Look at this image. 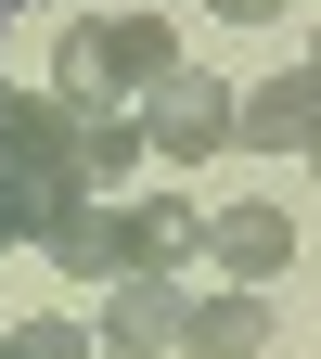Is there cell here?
Segmentation results:
<instances>
[{"label":"cell","mask_w":321,"mask_h":359,"mask_svg":"<svg viewBox=\"0 0 321 359\" xmlns=\"http://www.w3.org/2000/svg\"><path fill=\"white\" fill-rule=\"evenodd\" d=\"M116 244H129V283H180V257H206V205L129 193V205H116Z\"/></svg>","instance_id":"cell-4"},{"label":"cell","mask_w":321,"mask_h":359,"mask_svg":"<svg viewBox=\"0 0 321 359\" xmlns=\"http://www.w3.org/2000/svg\"><path fill=\"white\" fill-rule=\"evenodd\" d=\"M0 359H90V334H77V321H26Z\"/></svg>","instance_id":"cell-11"},{"label":"cell","mask_w":321,"mask_h":359,"mask_svg":"<svg viewBox=\"0 0 321 359\" xmlns=\"http://www.w3.org/2000/svg\"><path fill=\"white\" fill-rule=\"evenodd\" d=\"M13 13H26V0H0V26H13Z\"/></svg>","instance_id":"cell-14"},{"label":"cell","mask_w":321,"mask_h":359,"mask_svg":"<svg viewBox=\"0 0 321 359\" xmlns=\"http://www.w3.org/2000/svg\"><path fill=\"white\" fill-rule=\"evenodd\" d=\"M180 346H193V359H257V346H270V295H206V308H180Z\"/></svg>","instance_id":"cell-9"},{"label":"cell","mask_w":321,"mask_h":359,"mask_svg":"<svg viewBox=\"0 0 321 359\" xmlns=\"http://www.w3.org/2000/svg\"><path fill=\"white\" fill-rule=\"evenodd\" d=\"M142 154H167V167H206V154H232V77H206V65H167L155 90H142Z\"/></svg>","instance_id":"cell-2"},{"label":"cell","mask_w":321,"mask_h":359,"mask_svg":"<svg viewBox=\"0 0 321 359\" xmlns=\"http://www.w3.org/2000/svg\"><path fill=\"white\" fill-rule=\"evenodd\" d=\"M232 142H257V154H308V142H321V77L283 65L270 90H232Z\"/></svg>","instance_id":"cell-6"},{"label":"cell","mask_w":321,"mask_h":359,"mask_svg":"<svg viewBox=\"0 0 321 359\" xmlns=\"http://www.w3.org/2000/svg\"><path fill=\"white\" fill-rule=\"evenodd\" d=\"M39 257H52L65 283H129V244H116V205L103 193H65L52 218H39Z\"/></svg>","instance_id":"cell-5"},{"label":"cell","mask_w":321,"mask_h":359,"mask_svg":"<svg viewBox=\"0 0 321 359\" xmlns=\"http://www.w3.org/2000/svg\"><path fill=\"white\" fill-rule=\"evenodd\" d=\"M206 257L257 295V283H283V269H296V218H283V205H218V218H206Z\"/></svg>","instance_id":"cell-7"},{"label":"cell","mask_w":321,"mask_h":359,"mask_svg":"<svg viewBox=\"0 0 321 359\" xmlns=\"http://www.w3.org/2000/svg\"><path fill=\"white\" fill-rule=\"evenodd\" d=\"M90 346L167 359V346H180V283H103V321H90Z\"/></svg>","instance_id":"cell-8"},{"label":"cell","mask_w":321,"mask_h":359,"mask_svg":"<svg viewBox=\"0 0 321 359\" xmlns=\"http://www.w3.org/2000/svg\"><path fill=\"white\" fill-rule=\"evenodd\" d=\"M129 167H142V128H129V116H77V180H90V193H116Z\"/></svg>","instance_id":"cell-10"},{"label":"cell","mask_w":321,"mask_h":359,"mask_svg":"<svg viewBox=\"0 0 321 359\" xmlns=\"http://www.w3.org/2000/svg\"><path fill=\"white\" fill-rule=\"evenodd\" d=\"M39 218H52V193H26V180H0V244H39Z\"/></svg>","instance_id":"cell-12"},{"label":"cell","mask_w":321,"mask_h":359,"mask_svg":"<svg viewBox=\"0 0 321 359\" xmlns=\"http://www.w3.org/2000/svg\"><path fill=\"white\" fill-rule=\"evenodd\" d=\"M0 180H26V193H90L77 180V116L52 103V90H0Z\"/></svg>","instance_id":"cell-3"},{"label":"cell","mask_w":321,"mask_h":359,"mask_svg":"<svg viewBox=\"0 0 321 359\" xmlns=\"http://www.w3.org/2000/svg\"><path fill=\"white\" fill-rule=\"evenodd\" d=\"M218 13H232V26H283V0H218Z\"/></svg>","instance_id":"cell-13"},{"label":"cell","mask_w":321,"mask_h":359,"mask_svg":"<svg viewBox=\"0 0 321 359\" xmlns=\"http://www.w3.org/2000/svg\"><path fill=\"white\" fill-rule=\"evenodd\" d=\"M167 65H180L167 13H77L65 52H52V103L65 116H116V103H142Z\"/></svg>","instance_id":"cell-1"}]
</instances>
